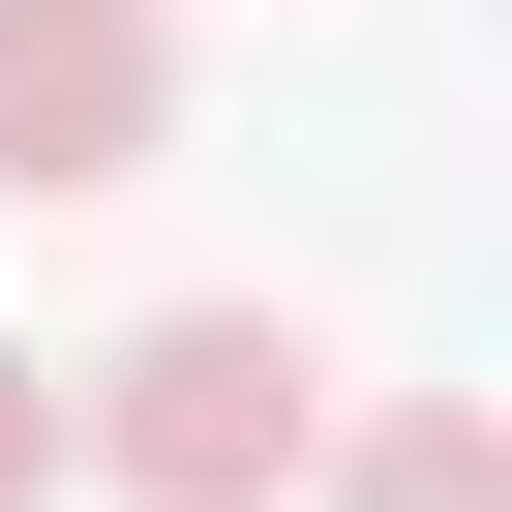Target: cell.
<instances>
[{
    "label": "cell",
    "instance_id": "3",
    "mask_svg": "<svg viewBox=\"0 0 512 512\" xmlns=\"http://www.w3.org/2000/svg\"><path fill=\"white\" fill-rule=\"evenodd\" d=\"M302 482H332V512H512V422H482V392H392V422H332Z\"/></svg>",
    "mask_w": 512,
    "mask_h": 512
},
{
    "label": "cell",
    "instance_id": "2",
    "mask_svg": "<svg viewBox=\"0 0 512 512\" xmlns=\"http://www.w3.org/2000/svg\"><path fill=\"white\" fill-rule=\"evenodd\" d=\"M151 151H181L151 0H0V181H151Z\"/></svg>",
    "mask_w": 512,
    "mask_h": 512
},
{
    "label": "cell",
    "instance_id": "1",
    "mask_svg": "<svg viewBox=\"0 0 512 512\" xmlns=\"http://www.w3.org/2000/svg\"><path fill=\"white\" fill-rule=\"evenodd\" d=\"M362 392H332V332L302 302H151L91 392H61V452L121 482V512H302V452H332Z\"/></svg>",
    "mask_w": 512,
    "mask_h": 512
},
{
    "label": "cell",
    "instance_id": "4",
    "mask_svg": "<svg viewBox=\"0 0 512 512\" xmlns=\"http://www.w3.org/2000/svg\"><path fill=\"white\" fill-rule=\"evenodd\" d=\"M31 482H61V362L0 332V512H31Z\"/></svg>",
    "mask_w": 512,
    "mask_h": 512
}]
</instances>
